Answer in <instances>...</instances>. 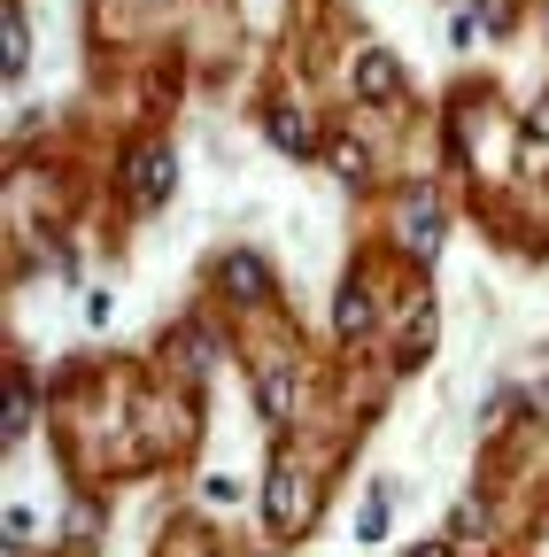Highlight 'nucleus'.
Here are the masks:
<instances>
[{"label": "nucleus", "instance_id": "nucleus-1", "mask_svg": "<svg viewBox=\"0 0 549 557\" xmlns=\"http://www.w3.org/2000/svg\"><path fill=\"white\" fill-rule=\"evenodd\" d=\"M263 519L279 527V534H295V527L310 519V480H302L295 457H279V465L263 472Z\"/></svg>", "mask_w": 549, "mask_h": 557}, {"label": "nucleus", "instance_id": "nucleus-2", "mask_svg": "<svg viewBox=\"0 0 549 557\" xmlns=\"http://www.w3.org/2000/svg\"><path fill=\"white\" fill-rule=\"evenodd\" d=\"M263 139H271L279 156H317V124H310L295 101H271V109H263Z\"/></svg>", "mask_w": 549, "mask_h": 557}, {"label": "nucleus", "instance_id": "nucleus-3", "mask_svg": "<svg viewBox=\"0 0 549 557\" xmlns=\"http://www.w3.org/2000/svg\"><path fill=\"white\" fill-rule=\"evenodd\" d=\"M402 240H410V256H419V263H434V256H441L449 218H441V201H434V194H419V201L402 209Z\"/></svg>", "mask_w": 549, "mask_h": 557}, {"label": "nucleus", "instance_id": "nucleus-4", "mask_svg": "<svg viewBox=\"0 0 549 557\" xmlns=\"http://www.w3.org/2000/svg\"><path fill=\"white\" fill-rule=\"evenodd\" d=\"M124 186L140 194V201H171V186H178V156H171V148H140V156H132V171H124Z\"/></svg>", "mask_w": 549, "mask_h": 557}, {"label": "nucleus", "instance_id": "nucleus-5", "mask_svg": "<svg viewBox=\"0 0 549 557\" xmlns=\"http://www.w3.org/2000/svg\"><path fill=\"white\" fill-rule=\"evenodd\" d=\"M395 94H402V70H395V54H387V47H364V54H357V101L387 109Z\"/></svg>", "mask_w": 549, "mask_h": 557}, {"label": "nucleus", "instance_id": "nucleus-6", "mask_svg": "<svg viewBox=\"0 0 549 557\" xmlns=\"http://www.w3.org/2000/svg\"><path fill=\"white\" fill-rule=\"evenodd\" d=\"M24 62H32V24H24V9L9 0V9H0V78H24Z\"/></svg>", "mask_w": 549, "mask_h": 557}, {"label": "nucleus", "instance_id": "nucleus-7", "mask_svg": "<svg viewBox=\"0 0 549 557\" xmlns=\"http://www.w3.org/2000/svg\"><path fill=\"white\" fill-rule=\"evenodd\" d=\"M434 357V302L419 295L410 302V325H402V348H395V364H426Z\"/></svg>", "mask_w": 549, "mask_h": 557}, {"label": "nucleus", "instance_id": "nucleus-8", "mask_svg": "<svg viewBox=\"0 0 549 557\" xmlns=\"http://www.w3.org/2000/svg\"><path fill=\"white\" fill-rule=\"evenodd\" d=\"M225 295H233V302H263V295H271L263 256H225Z\"/></svg>", "mask_w": 549, "mask_h": 557}, {"label": "nucleus", "instance_id": "nucleus-9", "mask_svg": "<svg viewBox=\"0 0 549 557\" xmlns=\"http://www.w3.org/2000/svg\"><path fill=\"white\" fill-rule=\"evenodd\" d=\"M255 403H263V418H271V426H295V372H263L255 380Z\"/></svg>", "mask_w": 549, "mask_h": 557}, {"label": "nucleus", "instance_id": "nucleus-10", "mask_svg": "<svg viewBox=\"0 0 549 557\" xmlns=\"http://www.w3.org/2000/svg\"><path fill=\"white\" fill-rule=\"evenodd\" d=\"M333 333H340V341H364V333H372V295L357 287V278H349L340 302H333Z\"/></svg>", "mask_w": 549, "mask_h": 557}, {"label": "nucleus", "instance_id": "nucleus-11", "mask_svg": "<svg viewBox=\"0 0 549 557\" xmlns=\"http://www.w3.org/2000/svg\"><path fill=\"white\" fill-rule=\"evenodd\" d=\"M24 434H32V387H24V380H9V403H0V442L16 449Z\"/></svg>", "mask_w": 549, "mask_h": 557}, {"label": "nucleus", "instance_id": "nucleus-12", "mask_svg": "<svg viewBox=\"0 0 549 557\" xmlns=\"http://www.w3.org/2000/svg\"><path fill=\"white\" fill-rule=\"evenodd\" d=\"M387 519H395V487H372L357 511V542H387Z\"/></svg>", "mask_w": 549, "mask_h": 557}, {"label": "nucleus", "instance_id": "nucleus-13", "mask_svg": "<svg viewBox=\"0 0 549 557\" xmlns=\"http://www.w3.org/2000/svg\"><path fill=\"white\" fill-rule=\"evenodd\" d=\"M333 171L349 178V186H364V178H372V156L357 148V139H340V148H333Z\"/></svg>", "mask_w": 549, "mask_h": 557}, {"label": "nucleus", "instance_id": "nucleus-14", "mask_svg": "<svg viewBox=\"0 0 549 557\" xmlns=\"http://www.w3.org/2000/svg\"><path fill=\"white\" fill-rule=\"evenodd\" d=\"M526 163H549V101L526 116Z\"/></svg>", "mask_w": 549, "mask_h": 557}, {"label": "nucleus", "instance_id": "nucleus-15", "mask_svg": "<svg viewBox=\"0 0 549 557\" xmlns=\"http://www.w3.org/2000/svg\"><path fill=\"white\" fill-rule=\"evenodd\" d=\"M186 364L210 372V364H217V333H186Z\"/></svg>", "mask_w": 549, "mask_h": 557}, {"label": "nucleus", "instance_id": "nucleus-16", "mask_svg": "<svg viewBox=\"0 0 549 557\" xmlns=\"http://www.w3.org/2000/svg\"><path fill=\"white\" fill-rule=\"evenodd\" d=\"M457 534H488V504H479V496L457 504Z\"/></svg>", "mask_w": 549, "mask_h": 557}, {"label": "nucleus", "instance_id": "nucleus-17", "mask_svg": "<svg viewBox=\"0 0 549 557\" xmlns=\"http://www.w3.org/2000/svg\"><path fill=\"white\" fill-rule=\"evenodd\" d=\"M410 557H449V542H426V549H410Z\"/></svg>", "mask_w": 549, "mask_h": 557}]
</instances>
